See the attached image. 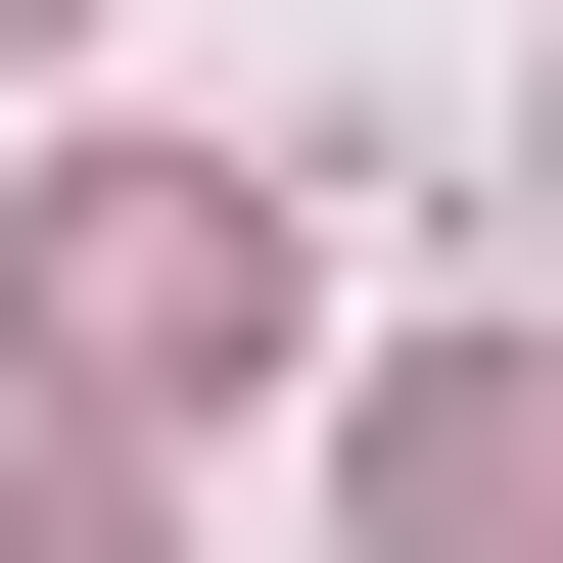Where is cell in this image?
I'll list each match as a JSON object with an SVG mask.
<instances>
[{
	"mask_svg": "<svg viewBox=\"0 0 563 563\" xmlns=\"http://www.w3.org/2000/svg\"><path fill=\"white\" fill-rule=\"evenodd\" d=\"M47 376H95V422L282 376V188H47Z\"/></svg>",
	"mask_w": 563,
	"mask_h": 563,
	"instance_id": "1",
	"label": "cell"
},
{
	"mask_svg": "<svg viewBox=\"0 0 563 563\" xmlns=\"http://www.w3.org/2000/svg\"><path fill=\"white\" fill-rule=\"evenodd\" d=\"M376 563H563V376H376Z\"/></svg>",
	"mask_w": 563,
	"mask_h": 563,
	"instance_id": "2",
	"label": "cell"
},
{
	"mask_svg": "<svg viewBox=\"0 0 563 563\" xmlns=\"http://www.w3.org/2000/svg\"><path fill=\"white\" fill-rule=\"evenodd\" d=\"M0 563H141V470H95V422H0Z\"/></svg>",
	"mask_w": 563,
	"mask_h": 563,
	"instance_id": "3",
	"label": "cell"
},
{
	"mask_svg": "<svg viewBox=\"0 0 563 563\" xmlns=\"http://www.w3.org/2000/svg\"><path fill=\"white\" fill-rule=\"evenodd\" d=\"M0 47H47V0H0Z\"/></svg>",
	"mask_w": 563,
	"mask_h": 563,
	"instance_id": "4",
	"label": "cell"
}]
</instances>
